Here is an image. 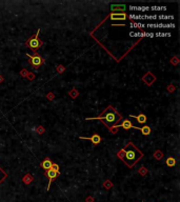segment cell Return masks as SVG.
I'll list each match as a JSON object with an SVG mask.
<instances>
[{"label":"cell","mask_w":180,"mask_h":202,"mask_svg":"<svg viewBox=\"0 0 180 202\" xmlns=\"http://www.w3.org/2000/svg\"><path fill=\"white\" fill-rule=\"evenodd\" d=\"M118 157L124 162L126 166L133 168L134 165L143 157V153L140 150H138L132 142H128L124 148L119 150Z\"/></svg>","instance_id":"obj_1"},{"label":"cell","mask_w":180,"mask_h":202,"mask_svg":"<svg viewBox=\"0 0 180 202\" xmlns=\"http://www.w3.org/2000/svg\"><path fill=\"white\" fill-rule=\"evenodd\" d=\"M121 115L119 113L117 112V110L112 105H109L106 109H105L102 114L98 117H95V118H85V120H100L102 123L104 124L105 126L108 128H112L114 125H116L119 121H121Z\"/></svg>","instance_id":"obj_2"},{"label":"cell","mask_w":180,"mask_h":202,"mask_svg":"<svg viewBox=\"0 0 180 202\" xmlns=\"http://www.w3.org/2000/svg\"><path fill=\"white\" fill-rule=\"evenodd\" d=\"M39 34H40V30H38L37 33H36V35L34 36V37H31L29 40L26 41V45L29 46V47H31L34 52H36V49L41 47V45H42V43H43V42L39 39Z\"/></svg>","instance_id":"obj_3"},{"label":"cell","mask_w":180,"mask_h":202,"mask_svg":"<svg viewBox=\"0 0 180 202\" xmlns=\"http://www.w3.org/2000/svg\"><path fill=\"white\" fill-rule=\"evenodd\" d=\"M26 56L29 57V62L31 63L33 67L38 69L39 67H41L43 64V58L41 57L40 55H38L37 53L35 52L34 55H30V54H26Z\"/></svg>","instance_id":"obj_4"},{"label":"cell","mask_w":180,"mask_h":202,"mask_svg":"<svg viewBox=\"0 0 180 202\" xmlns=\"http://www.w3.org/2000/svg\"><path fill=\"white\" fill-rule=\"evenodd\" d=\"M60 175V173H58V172H56V170H52V168H49V170H47L45 172V176L47 177V179H49V185H47V190L49 191V188H51V184H52V181L53 180H55L57 177Z\"/></svg>","instance_id":"obj_5"},{"label":"cell","mask_w":180,"mask_h":202,"mask_svg":"<svg viewBox=\"0 0 180 202\" xmlns=\"http://www.w3.org/2000/svg\"><path fill=\"white\" fill-rule=\"evenodd\" d=\"M80 139H82V140H89V141H91L92 143H93L94 145H98L101 143V137H100V135L99 134H93L92 136H90V137H80Z\"/></svg>","instance_id":"obj_6"},{"label":"cell","mask_w":180,"mask_h":202,"mask_svg":"<svg viewBox=\"0 0 180 202\" xmlns=\"http://www.w3.org/2000/svg\"><path fill=\"white\" fill-rule=\"evenodd\" d=\"M133 123H132L131 120H128V119H123L121 122V124H116V125H114L113 127L115 128H118V127H122V128H124V130H130V128H133Z\"/></svg>","instance_id":"obj_7"},{"label":"cell","mask_w":180,"mask_h":202,"mask_svg":"<svg viewBox=\"0 0 180 202\" xmlns=\"http://www.w3.org/2000/svg\"><path fill=\"white\" fill-rule=\"evenodd\" d=\"M133 128H136V130L140 131L143 136H148V135H151V133H152L151 127L148 126V125H144V126H133Z\"/></svg>","instance_id":"obj_8"},{"label":"cell","mask_w":180,"mask_h":202,"mask_svg":"<svg viewBox=\"0 0 180 202\" xmlns=\"http://www.w3.org/2000/svg\"><path fill=\"white\" fill-rule=\"evenodd\" d=\"M111 20H125L126 19V15L124 13H114L110 15Z\"/></svg>","instance_id":"obj_9"},{"label":"cell","mask_w":180,"mask_h":202,"mask_svg":"<svg viewBox=\"0 0 180 202\" xmlns=\"http://www.w3.org/2000/svg\"><path fill=\"white\" fill-rule=\"evenodd\" d=\"M130 118H135L136 119V121L138 122L139 124H144L145 122H146V116L143 114V113H141V114H139V115H136V116H134V115H130Z\"/></svg>","instance_id":"obj_10"},{"label":"cell","mask_w":180,"mask_h":202,"mask_svg":"<svg viewBox=\"0 0 180 202\" xmlns=\"http://www.w3.org/2000/svg\"><path fill=\"white\" fill-rule=\"evenodd\" d=\"M52 164H53V162L51 161V160H49V158H45L43 160V161L41 162V168H43L44 170H45V172H47V170H49V168H52Z\"/></svg>","instance_id":"obj_11"},{"label":"cell","mask_w":180,"mask_h":202,"mask_svg":"<svg viewBox=\"0 0 180 202\" xmlns=\"http://www.w3.org/2000/svg\"><path fill=\"white\" fill-rule=\"evenodd\" d=\"M175 24L174 23H168V24H163V23H158V24H148V27H174Z\"/></svg>","instance_id":"obj_12"},{"label":"cell","mask_w":180,"mask_h":202,"mask_svg":"<svg viewBox=\"0 0 180 202\" xmlns=\"http://www.w3.org/2000/svg\"><path fill=\"white\" fill-rule=\"evenodd\" d=\"M111 10H112V11L124 12L125 11V4H112V5H111Z\"/></svg>","instance_id":"obj_13"},{"label":"cell","mask_w":180,"mask_h":202,"mask_svg":"<svg viewBox=\"0 0 180 202\" xmlns=\"http://www.w3.org/2000/svg\"><path fill=\"white\" fill-rule=\"evenodd\" d=\"M166 164L168 165V168H173L176 165V159L174 157H168L166 160Z\"/></svg>","instance_id":"obj_14"},{"label":"cell","mask_w":180,"mask_h":202,"mask_svg":"<svg viewBox=\"0 0 180 202\" xmlns=\"http://www.w3.org/2000/svg\"><path fill=\"white\" fill-rule=\"evenodd\" d=\"M131 11H137V12H145L148 11L150 8L148 6H130Z\"/></svg>","instance_id":"obj_15"},{"label":"cell","mask_w":180,"mask_h":202,"mask_svg":"<svg viewBox=\"0 0 180 202\" xmlns=\"http://www.w3.org/2000/svg\"><path fill=\"white\" fill-rule=\"evenodd\" d=\"M131 36L135 37V36H141V37H153L152 33H131Z\"/></svg>","instance_id":"obj_16"},{"label":"cell","mask_w":180,"mask_h":202,"mask_svg":"<svg viewBox=\"0 0 180 202\" xmlns=\"http://www.w3.org/2000/svg\"><path fill=\"white\" fill-rule=\"evenodd\" d=\"M151 10H153V11H166V6H153V8H150Z\"/></svg>","instance_id":"obj_17"},{"label":"cell","mask_w":180,"mask_h":202,"mask_svg":"<svg viewBox=\"0 0 180 202\" xmlns=\"http://www.w3.org/2000/svg\"><path fill=\"white\" fill-rule=\"evenodd\" d=\"M52 170H56V172H58V173H60V168H59V165L57 164V163H53L52 164Z\"/></svg>","instance_id":"obj_18"},{"label":"cell","mask_w":180,"mask_h":202,"mask_svg":"<svg viewBox=\"0 0 180 202\" xmlns=\"http://www.w3.org/2000/svg\"><path fill=\"white\" fill-rule=\"evenodd\" d=\"M131 27H144L142 23H131Z\"/></svg>","instance_id":"obj_19"},{"label":"cell","mask_w":180,"mask_h":202,"mask_svg":"<svg viewBox=\"0 0 180 202\" xmlns=\"http://www.w3.org/2000/svg\"><path fill=\"white\" fill-rule=\"evenodd\" d=\"M156 36H158V37H161V36H171V34L170 33H166V34H163V33H157Z\"/></svg>","instance_id":"obj_20"}]
</instances>
